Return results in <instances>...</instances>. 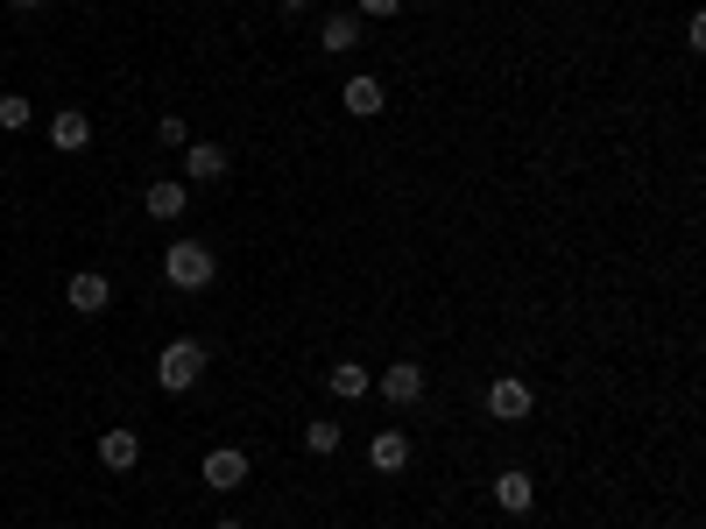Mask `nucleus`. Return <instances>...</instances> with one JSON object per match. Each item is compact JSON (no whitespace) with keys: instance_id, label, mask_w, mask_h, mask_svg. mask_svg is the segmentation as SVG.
<instances>
[{"instance_id":"obj_1","label":"nucleus","mask_w":706,"mask_h":529,"mask_svg":"<svg viewBox=\"0 0 706 529\" xmlns=\"http://www.w3.org/2000/svg\"><path fill=\"white\" fill-rule=\"evenodd\" d=\"M205 374H213V346H205V339H170L163 361H156V382H163L170 395H191Z\"/></svg>"},{"instance_id":"obj_2","label":"nucleus","mask_w":706,"mask_h":529,"mask_svg":"<svg viewBox=\"0 0 706 529\" xmlns=\"http://www.w3.org/2000/svg\"><path fill=\"white\" fill-rule=\"evenodd\" d=\"M213 276H219V261H213L205 240H170V255H163V282H170V290L198 297V290H213Z\"/></svg>"},{"instance_id":"obj_3","label":"nucleus","mask_w":706,"mask_h":529,"mask_svg":"<svg viewBox=\"0 0 706 529\" xmlns=\"http://www.w3.org/2000/svg\"><path fill=\"white\" fill-rule=\"evenodd\" d=\"M530 409H538V388H530L523 374H502V382H488V417H494V424H523Z\"/></svg>"},{"instance_id":"obj_4","label":"nucleus","mask_w":706,"mask_h":529,"mask_svg":"<svg viewBox=\"0 0 706 529\" xmlns=\"http://www.w3.org/2000/svg\"><path fill=\"white\" fill-rule=\"evenodd\" d=\"M198 480L213 487V495H234V487H247V452L241 445H213L198 459Z\"/></svg>"},{"instance_id":"obj_5","label":"nucleus","mask_w":706,"mask_h":529,"mask_svg":"<svg viewBox=\"0 0 706 529\" xmlns=\"http://www.w3.org/2000/svg\"><path fill=\"white\" fill-rule=\"evenodd\" d=\"M381 403H396V409H410V403H424V367H417V361H389V367H381Z\"/></svg>"},{"instance_id":"obj_6","label":"nucleus","mask_w":706,"mask_h":529,"mask_svg":"<svg viewBox=\"0 0 706 529\" xmlns=\"http://www.w3.org/2000/svg\"><path fill=\"white\" fill-rule=\"evenodd\" d=\"M494 508H502V516H530V508H538V480H530L523 466H502V474H494Z\"/></svg>"},{"instance_id":"obj_7","label":"nucleus","mask_w":706,"mask_h":529,"mask_svg":"<svg viewBox=\"0 0 706 529\" xmlns=\"http://www.w3.org/2000/svg\"><path fill=\"white\" fill-rule=\"evenodd\" d=\"M64 297H71V311H79V318H100V311L113 304V282H106L100 269H79V276L64 282Z\"/></svg>"},{"instance_id":"obj_8","label":"nucleus","mask_w":706,"mask_h":529,"mask_svg":"<svg viewBox=\"0 0 706 529\" xmlns=\"http://www.w3.org/2000/svg\"><path fill=\"white\" fill-rule=\"evenodd\" d=\"M339 106H347L354 121H375V113L389 106V92H381V79H375V71H354V79H347V92H339Z\"/></svg>"},{"instance_id":"obj_9","label":"nucleus","mask_w":706,"mask_h":529,"mask_svg":"<svg viewBox=\"0 0 706 529\" xmlns=\"http://www.w3.org/2000/svg\"><path fill=\"white\" fill-rule=\"evenodd\" d=\"M226 177V148L219 142H184V184H219Z\"/></svg>"},{"instance_id":"obj_10","label":"nucleus","mask_w":706,"mask_h":529,"mask_svg":"<svg viewBox=\"0 0 706 529\" xmlns=\"http://www.w3.org/2000/svg\"><path fill=\"white\" fill-rule=\"evenodd\" d=\"M368 466H375V474H403V466H410V431H375V438H368Z\"/></svg>"},{"instance_id":"obj_11","label":"nucleus","mask_w":706,"mask_h":529,"mask_svg":"<svg viewBox=\"0 0 706 529\" xmlns=\"http://www.w3.org/2000/svg\"><path fill=\"white\" fill-rule=\"evenodd\" d=\"M142 205H149V219H184L191 191H184V177H156V184L142 191Z\"/></svg>"},{"instance_id":"obj_12","label":"nucleus","mask_w":706,"mask_h":529,"mask_svg":"<svg viewBox=\"0 0 706 529\" xmlns=\"http://www.w3.org/2000/svg\"><path fill=\"white\" fill-rule=\"evenodd\" d=\"M135 459H142L135 431H106V438H100V466H106V474H135Z\"/></svg>"},{"instance_id":"obj_13","label":"nucleus","mask_w":706,"mask_h":529,"mask_svg":"<svg viewBox=\"0 0 706 529\" xmlns=\"http://www.w3.org/2000/svg\"><path fill=\"white\" fill-rule=\"evenodd\" d=\"M85 142H92V121H85L79 106H64V113H57V121H50V148H64V156H79Z\"/></svg>"},{"instance_id":"obj_14","label":"nucleus","mask_w":706,"mask_h":529,"mask_svg":"<svg viewBox=\"0 0 706 529\" xmlns=\"http://www.w3.org/2000/svg\"><path fill=\"white\" fill-rule=\"evenodd\" d=\"M318 50H326V56L360 50V14H326V29H318Z\"/></svg>"},{"instance_id":"obj_15","label":"nucleus","mask_w":706,"mask_h":529,"mask_svg":"<svg viewBox=\"0 0 706 529\" xmlns=\"http://www.w3.org/2000/svg\"><path fill=\"white\" fill-rule=\"evenodd\" d=\"M326 388L339 395V403H360V395H375V374L360 367V361H339V367L326 374Z\"/></svg>"},{"instance_id":"obj_16","label":"nucleus","mask_w":706,"mask_h":529,"mask_svg":"<svg viewBox=\"0 0 706 529\" xmlns=\"http://www.w3.org/2000/svg\"><path fill=\"white\" fill-rule=\"evenodd\" d=\"M339 445H347V431H339L332 417H311V424H304V452H311V459H332Z\"/></svg>"},{"instance_id":"obj_17","label":"nucleus","mask_w":706,"mask_h":529,"mask_svg":"<svg viewBox=\"0 0 706 529\" xmlns=\"http://www.w3.org/2000/svg\"><path fill=\"white\" fill-rule=\"evenodd\" d=\"M29 121H35V106L22 100V92H0V127H8V135H22Z\"/></svg>"},{"instance_id":"obj_18","label":"nucleus","mask_w":706,"mask_h":529,"mask_svg":"<svg viewBox=\"0 0 706 529\" xmlns=\"http://www.w3.org/2000/svg\"><path fill=\"white\" fill-rule=\"evenodd\" d=\"M156 142L163 148H184L191 135H184V121H177V113H156Z\"/></svg>"},{"instance_id":"obj_19","label":"nucleus","mask_w":706,"mask_h":529,"mask_svg":"<svg viewBox=\"0 0 706 529\" xmlns=\"http://www.w3.org/2000/svg\"><path fill=\"white\" fill-rule=\"evenodd\" d=\"M396 8H403V0H354V14H360V22H389Z\"/></svg>"},{"instance_id":"obj_20","label":"nucleus","mask_w":706,"mask_h":529,"mask_svg":"<svg viewBox=\"0 0 706 529\" xmlns=\"http://www.w3.org/2000/svg\"><path fill=\"white\" fill-rule=\"evenodd\" d=\"M276 8H283V14H304V8H311V0H276Z\"/></svg>"},{"instance_id":"obj_21","label":"nucleus","mask_w":706,"mask_h":529,"mask_svg":"<svg viewBox=\"0 0 706 529\" xmlns=\"http://www.w3.org/2000/svg\"><path fill=\"white\" fill-rule=\"evenodd\" d=\"M8 8H22V14H29V8H43V0H8Z\"/></svg>"},{"instance_id":"obj_22","label":"nucleus","mask_w":706,"mask_h":529,"mask_svg":"<svg viewBox=\"0 0 706 529\" xmlns=\"http://www.w3.org/2000/svg\"><path fill=\"white\" fill-rule=\"evenodd\" d=\"M213 529H247V522H213Z\"/></svg>"}]
</instances>
